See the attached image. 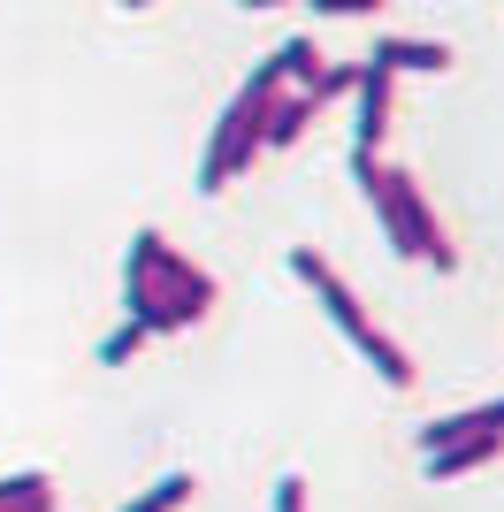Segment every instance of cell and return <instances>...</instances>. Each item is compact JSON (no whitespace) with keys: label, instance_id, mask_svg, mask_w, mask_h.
I'll use <instances>...</instances> for the list:
<instances>
[{"label":"cell","instance_id":"30bf717a","mask_svg":"<svg viewBox=\"0 0 504 512\" xmlns=\"http://www.w3.org/2000/svg\"><path fill=\"white\" fill-rule=\"evenodd\" d=\"M352 344L367 352V360H375V375H382L390 390H413V360H405V344H398V337H382L375 321H367V329H359Z\"/></svg>","mask_w":504,"mask_h":512},{"label":"cell","instance_id":"6da1fadb","mask_svg":"<svg viewBox=\"0 0 504 512\" xmlns=\"http://www.w3.org/2000/svg\"><path fill=\"white\" fill-rule=\"evenodd\" d=\"M123 299L146 337H168V329H191L214 306V276L191 268L161 230H138L130 237V268H123Z\"/></svg>","mask_w":504,"mask_h":512},{"label":"cell","instance_id":"4fadbf2b","mask_svg":"<svg viewBox=\"0 0 504 512\" xmlns=\"http://www.w3.org/2000/svg\"><path fill=\"white\" fill-rule=\"evenodd\" d=\"M275 512H306V482H298V474L275 482Z\"/></svg>","mask_w":504,"mask_h":512},{"label":"cell","instance_id":"52a82bcc","mask_svg":"<svg viewBox=\"0 0 504 512\" xmlns=\"http://www.w3.org/2000/svg\"><path fill=\"white\" fill-rule=\"evenodd\" d=\"M314 115H321V100H314V92H291V100H268V115H260V146H298Z\"/></svg>","mask_w":504,"mask_h":512},{"label":"cell","instance_id":"2e32d148","mask_svg":"<svg viewBox=\"0 0 504 512\" xmlns=\"http://www.w3.org/2000/svg\"><path fill=\"white\" fill-rule=\"evenodd\" d=\"M123 8H153V0H123Z\"/></svg>","mask_w":504,"mask_h":512},{"label":"cell","instance_id":"8fae6325","mask_svg":"<svg viewBox=\"0 0 504 512\" xmlns=\"http://www.w3.org/2000/svg\"><path fill=\"white\" fill-rule=\"evenodd\" d=\"M184 497H191V474H168L161 490H146V497H138V505H123V512H176V505H184Z\"/></svg>","mask_w":504,"mask_h":512},{"label":"cell","instance_id":"5b68a950","mask_svg":"<svg viewBox=\"0 0 504 512\" xmlns=\"http://www.w3.org/2000/svg\"><path fill=\"white\" fill-rule=\"evenodd\" d=\"M390 85H398V77H390V69L382 62H359V77H352V153H375L382 138H390Z\"/></svg>","mask_w":504,"mask_h":512},{"label":"cell","instance_id":"9c48e42d","mask_svg":"<svg viewBox=\"0 0 504 512\" xmlns=\"http://www.w3.org/2000/svg\"><path fill=\"white\" fill-rule=\"evenodd\" d=\"M367 62H382L390 77H398V69H420V77H436V69H451V46H436V39H382Z\"/></svg>","mask_w":504,"mask_h":512},{"label":"cell","instance_id":"7a4b0ae2","mask_svg":"<svg viewBox=\"0 0 504 512\" xmlns=\"http://www.w3.org/2000/svg\"><path fill=\"white\" fill-rule=\"evenodd\" d=\"M352 176L367 184V199H375V214H382V230H390V245H398L405 260L459 268V253H451L443 222L428 214V199H420V184H413L405 169H375V153H352Z\"/></svg>","mask_w":504,"mask_h":512},{"label":"cell","instance_id":"7c38bea8","mask_svg":"<svg viewBox=\"0 0 504 512\" xmlns=\"http://www.w3.org/2000/svg\"><path fill=\"white\" fill-rule=\"evenodd\" d=\"M138 344H146V329H138V321H123V329L100 344V360H107V367H123V360H138Z\"/></svg>","mask_w":504,"mask_h":512},{"label":"cell","instance_id":"ba28073f","mask_svg":"<svg viewBox=\"0 0 504 512\" xmlns=\"http://www.w3.org/2000/svg\"><path fill=\"white\" fill-rule=\"evenodd\" d=\"M504 406L497 398H482V406H466V413H443V421L420 428V451H443V444H466V436H482V428H497Z\"/></svg>","mask_w":504,"mask_h":512},{"label":"cell","instance_id":"277c9868","mask_svg":"<svg viewBox=\"0 0 504 512\" xmlns=\"http://www.w3.org/2000/svg\"><path fill=\"white\" fill-rule=\"evenodd\" d=\"M291 276L306 283V291H314L321 306H329V321H336V329H344V337H359V329H367V314H359V299H352V283L336 276L329 260L314 253V245H291Z\"/></svg>","mask_w":504,"mask_h":512},{"label":"cell","instance_id":"3957f363","mask_svg":"<svg viewBox=\"0 0 504 512\" xmlns=\"http://www.w3.org/2000/svg\"><path fill=\"white\" fill-rule=\"evenodd\" d=\"M283 85H291V77H283V54H275V62H260V69L245 77V92L230 100V115L214 123V146H207V161H199V192H222V184L245 169L252 153H260V115H268V100H275Z\"/></svg>","mask_w":504,"mask_h":512},{"label":"cell","instance_id":"8992f818","mask_svg":"<svg viewBox=\"0 0 504 512\" xmlns=\"http://www.w3.org/2000/svg\"><path fill=\"white\" fill-rule=\"evenodd\" d=\"M497 451H504V436H497V428H482V436H466V444H443V451H428V482H459V474L489 467Z\"/></svg>","mask_w":504,"mask_h":512},{"label":"cell","instance_id":"9a60e30c","mask_svg":"<svg viewBox=\"0 0 504 512\" xmlns=\"http://www.w3.org/2000/svg\"><path fill=\"white\" fill-rule=\"evenodd\" d=\"M245 8H283V0H245Z\"/></svg>","mask_w":504,"mask_h":512},{"label":"cell","instance_id":"5bb4252c","mask_svg":"<svg viewBox=\"0 0 504 512\" xmlns=\"http://www.w3.org/2000/svg\"><path fill=\"white\" fill-rule=\"evenodd\" d=\"M314 8H321V16H375L382 0H314Z\"/></svg>","mask_w":504,"mask_h":512}]
</instances>
